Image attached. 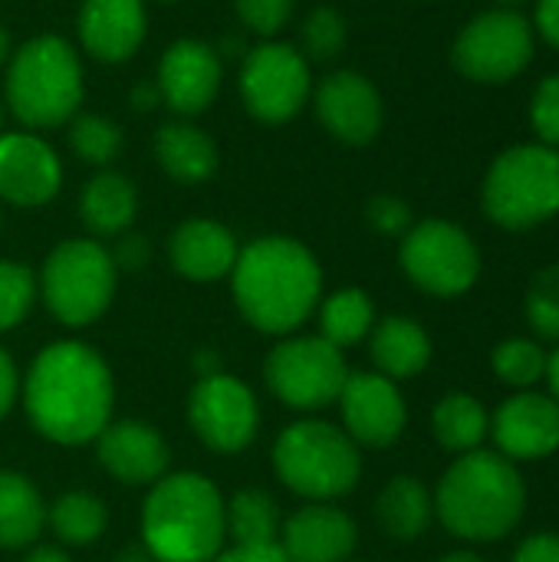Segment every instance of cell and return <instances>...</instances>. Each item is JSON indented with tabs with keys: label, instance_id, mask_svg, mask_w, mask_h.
Wrapping results in <instances>:
<instances>
[{
	"label": "cell",
	"instance_id": "45",
	"mask_svg": "<svg viewBox=\"0 0 559 562\" xmlns=\"http://www.w3.org/2000/svg\"><path fill=\"white\" fill-rule=\"evenodd\" d=\"M155 102H161L158 86H135V89H132V105H138V109H152Z\"/></svg>",
	"mask_w": 559,
	"mask_h": 562
},
{
	"label": "cell",
	"instance_id": "39",
	"mask_svg": "<svg viewBox=\"0 0 559 562\" xmlns=\"http://www.w3.org/2000/svg\"><path fill=\"white\" fill-rule=\"evenodd\" d=\"M369 224L385 234V237H399V234H409L412 227V207L402 201V198H392V194H379L369 201Z\"/></svg>",
	"mask_w": 559,
	"mask_h": 562
},
{
	"label": "cell",
	"instance_id": "29",
	"mask_svg": "<svg viewBox=\"0 0 559 562\" xmlns=\"http://www.w3.org/2000/svg\"><path fill=\"white\" fill-rule=\"evenodd\" d=\"M224 530L237 547H267L280 537L277 501L264 491H241L224 507Z\"/></svg>",
	"mask_w": 559,
	"mask_h": 562
},
{
	"label": "cell",
	"instance_id": "46",
	"mask_svg": "<svg viewBox=\"0 0 559 562\" xmlns=\"http://www.w3.org/2000/svg\"><path fill=\"white\" fill-rule=\"evenodd\" d=\"M23 562H69V557L63 550H56V547H40V550H33Z\"/></svg>",
	"mask_w": 559,
	"mask_h": 562
},
{
	"label": "cell",
	"instance_id": "35",
	"mask_svg": "<svg viewBox=\"0 0 559 562\" xmlns=\"http://www.w3.org/2000/svg\"><path fill=\"white\" fill-rule=\"evenodd\" d=\"M33 296H36L33 273L23 263L0 260V333L20 326L26 319Z\"/></svg>",
	"mask_w": 559,
	"mask_h": 562
},
{
	"label": "cell",
	"instance_id": "51",
	"mask_svg": "<svg viewBox=\"0 0 559 562\" xmlns=\"http://www.w3.org/2000/svg\"><path fill=\"white\" fill-rule=\"evenodd\" d=\"M0 125H3V109H0Z\"/></svg>",
	"mask_w": 559,
	"mask_h": 562
},
{
	"label": "cell",
	"instance_id": "21",
	"mask_svg": "<svg viewBox=\"0 0 559 562\" xmlns=\"http://www.w3.org/2000/svg\"><path fill=\"white\" fill-rule=\"evenodd\" d=\"M280 550L290 562H346L356 550V524L326 504L303 507L283 524Z\"/></svg>",
	"mask_w": 559,
	"mask_h": 562
},
{
	"label": "cell",
	"instance_id": "37",
	"mask_svg": "<svg viewBox=\"0 0 559 562\" xmlns=\"http://www.w3.org/2000/svg\"><path fill=\"white\" fill-rule=\"evenodd\" d=\"M530 125L540 135V145L559 148V72L547 76L530 99Z\"/></svg>",
	"mask_w": 559,
	"mask_h": 562
},
{
	"label": "cell",
	"instance_id": "10",
	"mask_svg": "<svg viewBox=\"0 0 559 562\" xmlns=\"http://www.w3.org/2000/svg\"><path fill=\"white\" fill-rule=\"evenodd\" d=\"M451 56L471 82H507L534 59V23L521 10H484L458 33Z\"/></svg>",
	"mask_w": 559,
	"mask_h": 562
},
{
	"label": "cell",
	"instance_id": "34",
	"mask_svg": "<svg viewBox=\"0 0 559 562\" xmlns=\"http://www.w3.org/2000/svg\"><path fill=\"white\" fill-rule=\"evenodd\" d=\"M527 323L537 336L559 342V263L537 270L527 290Z\"/></svg>",
	"mask_w": 559,
	"mask_h": 562
},
{
	"label": "cell",
	"instance_id": "50",
	"mask_svg": "<svg viewBox=\"0 0 559 562\" xmlns=\"http://www.w3.org/2000/svg\"><path fill=\"white\" fill-rule=\"evenodd\" d=\"M497 3H501V7H507V10H517V7H521L524 0H497Z\"/></svg>",
	"mask_w": 559,
	"mask_h": 562
},
{
	"label": "cell",
	"instance_id": "33",
	"mask_svg": "<svg viewBox=\"0 0 559 562\" xmlns=\"http://www.w3.org/2000/svg\"><path fill=\"white\" fill-rule=\"evenodd\" d=\"M72 151L89 165H109L122 151V128L102 115H76L69 125Z\"/></svg>",
	"mask_w": 559,
	"mask_h": 562
},
{
	"label": "cell",
	"instance_id": "2",
	"mask_svg": "<svg viewBox=\"0 0 559 562\" xmlns=\"http://www.w3.org/2000/svg\"><path fill=\"white\" fill-rule=\"evenodd\" d=\"M237 310L260 333H293L320 303L323 273L313 254L290 237H260L231 270Z\"/></svg>",
	"mask_w": 559,
	"mask_h": 562
},
{
	"label": "cell",
	"instance_id": "42",
	"mask_svg": "<svg viewBox=\"0 0 559 562\" xmlns=\"http://www.w3.org/2000/svg\"><path fill=\"white\" fill-rule=\"evenodd\" d=\"M214 562H290V557L280 550V543H267V547H234L231 553H221Z\"/></svg>",
	"mask_w": 559,
	"mask_h": 562
},
{
	"label": "cell",
	"instance_id": "26",
	"mask_svg": "<svg viewBox=\"0 0 559 562\" xmlns=\"http://www.w3.org/2000/svg\"><path fill=\"white\" fill-rule=\"evenodd\" d=\"M135 211H138V194L128 184V178H122L119 171H102L82 188L79 214L92 234L102 237L122 234L135 221Z\"/></svg>",
	"mask_w": 559,
	"mask_h": 562
},
{
	"label": "cell",
	"instance_id": "11",
	"mask_svg": "<svg viewBox=\"0 0 559 562\" xmlns=\"http://www.w3.org/2000/svg\"><path fill=\"white\" fill-rule=\"evenodd\" d=\"M270 392L297 412H313L339 402V392L349 379L343 349L323 336H303L280 342L264 366Z\"/></svg>",
	"mask_w": 559,
	"mask_h": 562
},
{
	"label": "cell",
	"instance_id": "7",
	"mask_svg": "<svg viewBox=\"0 0 559 562\" xmlns=\"http://www.w3.org/2000/svg\"><path fill=\"white\" fill-rule=\"evenodd\" d=\"M280 481L310 501H333L359 484L362 458L356 441L329 422H297L273 445Z\"/></svg>",
	"mask_w": 559,
	"mask_h": 562
},
{
	"label": "cell",
	"instance_id": "18",
	"mask_svg": "<svg viewBox=\"0 0 559 562\" xmlns=\"http://www.w3.org/2000/svg\"><path fill=\"white\" fill-rule=\"evenodd\" d=\"M63 184L56 151L26 132L0 135V198L16 207L46 204Z\"/></svg>",
	"mask_w": 559,
	"mask_h": 562
},
{
	"label": "cell",
	"instance_id": "32",
	"mask_svg": "<svg viewBox=\"0 0 559 562\" xmlns=\"http://www.w3.org/2000/svg\"><path fill=\"white\" fill-rule=\"evenodd\" d=\"M547 352H544V346L540 342H534V339H504L497 349H494V356H491V366H494V372H497V379L504 382V385H511V389H517V392H527V389H534L540 379H547Z\"/></svg>",
	"mask_w": 559,
	"mask_h": 562
},
{
	"label": "cell",
	"instance_id": "47",
	"mask_svg": "<svg viewBox=\"0 0 559 562\" xmlns=\"http://www.w3.org/2000/svg\"><path fill=\"white\" fill-rule=\"evenodd\" d=\"M547 382H550V398L559 405V349L547 359Z\"/></svg>",
	"mask_w": 559,
	"mask_h": 562
},
{
	"label": "cell",
	"instance_id": "14",
	"mask_svg": "<svg viewBox=\"0 0 559 562\" xmlns=\"http://www.w3.org/2000/svg\"><path fill=\"white\" fill-rule=\"evenodd\" d=\"M346 435L356 445L389 448L405 431V398L392 379L379 372H353L339 392Z\"/></svg>",
	"mask_w": 559,
	"mask_h": 562
},
{
	"label": "cell",
	"instance_id": "43",
	"mask_svg": "<svg viewBox=\"0 0 559 562\" xmlns=\"http://www.w3.org/2000/svg\"><path fill=\"white\" fill-rule=\"evenodd\" d=\"M534 30H537L554 49H559V0H537Z\"/></svg>",
	"mask_w": 559,
	"mask_h": 562
},
{
	"label": "cell",
	"instance_id": "22",
	"mask_svg": "<svg viewBox=\"0 0 559 562\" xmlns=\"http://www.w3.org/2000/svg\"><path fill=\"white\" fill-rule=\"evenodd\" d=\"M237 254L241 250H237L234 234L224 224L204 221V217L178 224L168 240V257H171L175 270L198 283L227 277L237 263Z\"/></svg>",
	"mask_w": 559,
	"mask_h": 562
},
{
	"label": "cell",
	"instance_id": "1",
	"mask_svg": "<svg viewBox=\"0 0 559 562\" xmlns=\"http://www.w3.org/2000/svg\"><path fill=\"white\" fill-rule=\"evenodd\" d=\"M26 415L56 445H82L102 435L112 412V372L82 342L46 346L26 379Z\"/></svg>",
	"mask_w": 559,
	"mask_h": 562
},
{
	"label": "cell",
	"instance_id": "27",
	"mask_svg": "<svg viewBox=\"0 0 559 562\" xmlns=\"http://www.w3.org/2000/svg\"><path fill=\"white\" fill-rule=\"evenodd\" d=\"M46 524V507L40 491L13 471H0V547H30Z\"/></svg>",
	"mask_w": 559,
	"mask_h": 562
},
{
	"label": "cell",
	"instance_id": "28",
	"mask_svg": "<svg viewBox=\"0 0 559 562\" xmlns=\"http://www.w3.org/2000/svg\"><path fill=\"white\" fill-rule=\"evenodd\" d=\"M432 431H435V438H438L441 448L458 451V454H468V451H478V445L488 438L491 418H488V408L474 395L451 392V395H445L435 405V412H432Z\"/></svg>",
	"mask_w": 559,
	"mask_h": 562
},
{
	"label": "cell",
	"instance_id": "20",
	"mask_svg": "<svg viewBox=\"0 0 559 562\" xmlns=\"http://www.w3.org/2000/svg\"><path fill=\"white\" fill-rule=\"evenodd\" d=\"M148 30L142 0H86L79 10V40L82 49L102 63L128 59Z\"/></svg>",
	"mask_w": 559,
	"mask_h": 562
},
{
	"label": "cell",
	"instance_id": "6",
	"mask_svg": "<svg viewBox=\"0 0 559 562\" xmlns=\"http://www.w3.org/2000/svg\"><path fill=\"white\" fill-rule=\"evenodd\" d=\"M484 214L504 231H530L559 214V148L514 145L491 165L481 188Z\"/></svg>",
	"mask_w": 559,
	"mask_h": 562
},
{
	"label": "cell",
	"instance_id": "17",
	"mask_svg": "<svg viewBox=\"0 0 559 562\" xmlns=\"http://www.w3.org/2000/svg\"><path fill=\"white\" fill-rule=\"evenodd\" d=\"M158 95L181 115L204 112L221 89V59L204 40H175L158 63Z\"/></svg>",
	"mask_w": 559,
	"mask_h": 562
},
{
	"label": "cell",
	"instance_id": "41",
	"mask_svg": "<svg viewBox=\"0 0 559 562\" xmlns=\"http://www.w3.org/2000/svg\"><path fill=\"white\" fill-rule=\"evenodd\" d=\"M148 254H152L148 240H145L142 234H128V237H122V240H119V247H115L112 260H115V267L135 270V267H145Z\"/></svg>",
	"mask_w": 559,
	"mask_h": 562
},
{
	"label": "cell",
	"instance_id": "36",
	"mask_svg": "<svg viewBox=\"0 0 559 562\" xmlns=\"http://www.w3.org/2000/svg\"><path fill=\"white\" fill-rule=\"evenodd\" d=\"M346 43V20L333 7H316L303 23V46L313 59H333Z\"/></svg>",
	"mask_w": 559,
	"mask_h": 562
},
{
	"label": "cell",
	"instance_id": "40",
	"mask_svg": "<svg viewBox=\"0 0 559 562\" xmlns=\"http://www.w3.org/2000/svg\"><path fill=\"white\" fill-rule=\"evenodd\" d=\"M511 562H559V533H534L527 537Z\"/></svg>",
	"mask_w": 559,
	"mask_h": 562
},
{
	"label": "cell",
	"instance_id": "12",
	"mask_svg": "<svg viewBox=\"0 0 559 562\" xmlns=\"http://www.w3.org/2000/svg\"><path fill=\"white\" fill-rule=\"evenodd\" d=\"M310 66L290 43H260L244 56L241 95L254 119L280 125L293 119L310 99Z\"/></svg>",
	"mask_w": 559,
	"mask_h": 562
},
{
	"label": "cell",
	"instance_id": "15",
	"mask_svg": "<svg viewBox=\"0 0 559 562\" xmlns=\"http://www.w3.org/2000/svg\"><path fill=\"white\" fill-rule=\"evenodd\" d=\"M497 454L507 461H540L559 451V405L540 392H517L491 418Z\"/></svg>",
	"mask_w": 559,
	"mask_h": 562
},
{
	"label": "cell",
	"instance_id": "30",
	"mask_svg": "<svg viewBox=\"0 0 559 562\" xmlns=\"http://www.w3.org/2000/svg\"><path fill=\"white\" fill-rule=\"evenodd\" d=\"M46 520L63 543L89 547L102 537L109 514H105V504L99 497H92L86 491H69L46 510Z\"/></svg>",
	"mask_w": 559,
	"mask_h": 562
},
{
	"label": "cell",
	"instance_id": "31",
	"mask_svg": "<svg viewBox=\"0 0 559 562\" xmlns=\"http://www.w3.org/2000/svg\"><path fill=\"white\" fill-rule=\"evenodd\" d=\"M372 319H376V310H372L369 293L339 290L323 303V313H320L323 339L333 342L336 349H346L372 329Z\"/></svg>",
	"mask_w": 559,
	"mask_h": 562
},
{
	"label": "cell",
	"instance_id": "24",
	"mask_svg": "<svg viewBox=\"0 0 559 562\" xmlns=\"http://www.w3.org/2000/svg\"><path fill=\"white\" fill-rule=\"evenodd\" d=\"M155 158L181 184H201L217 168L214 142L185 122H168L155 132Z\"/></svg>",
	"mask_w": 559,
	"mask_h": 562
},
{
	"label": "cell",
	"instance_id": "3",
	"mask_svg": "<svg viewBox=\"0 0 559 562\" xmlns=\"http://www.w3.org/2000/svg\"><path fill=\"white\" fill-rule=\"evenodd\" d=\"M527 487L514 461L494 451L461 454L441 477L435 494L438 520L461 540H504L524 517Z\"/></svg>",
	"mask_w": 559,
	"mask_h": 562
},
{
	"label": "cell",
	"instance_id": "13",
	"mask_svg": "<svg viewBox=\"0 0 559 562\" xmlns=\"http://www.w3.org/2000/svg\"><path fill=\"white\" fill-rule=\"evenodd\" d=\"M188 418L194 435L211 451L234 454L247 448L257 435V398L244 382L214 372L194 385L188 402Z\"/></svg>",
	"mask_w": 559,
	"mask_h": 562
},
{
	"label": "cell",
	"instance_id": "16",
	"mask_svg": "<svg viewBox=\"0 0 559 562\" xmlns=\"http://www.w3.org/2000/svg\"><path fill=\"white\" fill-rule=\"evenodd\" d=\"M316 115L329 135L346 145H366L382 128V99L379 89L353 69L326 76L316 89Z\"/></svg>",
	"mask_w": 559,
	"mask_h": 562
},
{
	"label": "cell",
	"instance_id": "49",
	"mask_svg": "<svg viewBox=\"0 0 559 562\" xmlns=\"http://www.w3.org/2000/svg\"><path fill=\"white\" fill-rule=\"evenodd\" d=\"M7 56H10V40H7V30L0 26V66H3Z\"/></svg>",
	"mask_w": 559,
	"mask_h": 562
},
{
	"label": "cell",
	"instance_id": "38",
	"mask_svg": "<svg viewBox=\"0 0 559 562\" xmlns=\"http://www.w3.org/2000/svg\"><path fill=\"white\" fill-rule=\"evenodd\" d=\"M241 23L260 36H273L283 30V23L293 13V0H234Z\"/></svg>",
	"mask_w": 559,
	"mask_h": 562
},
{
	"label": "cell",
	"instance_id": "48",
	"mask_svg": "<svg viewBox=\"0 0 559 562\" xmlns=\"http://www.w3.org/2000/svg\"><path fill=\"white\" fill-rule=\"evenodd\" d=\"M441 562H484V560H481L478 553H465V550H461V553H451V557H445Z\"/></svg>",
	"mask_w": 559,
	"mask_h": 562
},
{
	"label": "cell",
	"instance_id": "23",
	"mask_svg": "<svg viewBox=\"0 0 559 562\" xmlns=\"http://www.w3.org/2000/svg\"><path fill=\"white\" fill-rule=\"evenodd\" d=\"M372 359L385 379H412L432 362L428 333L409 316H389L372 333Z\"/></svg>",
	"mask_w": 559,
	"mask_h": 562
},
{
	"label": "cell",
	"instance_id": "44",
	"mask_svg": "<svg viewBox=\"0 0 559 562\" xmlns=\"http://www.w3.org/2000/svg\"><path fill=\"white\" fill-rule=\"evenodd\" d=\"M16 398V369H13V359L0 349V418L10 412Z\"/></svg>",
	"mask_w": 559,
	"mask_h": 562
},
{
	"label": "cell",
	"instance_id": "8",
	"mask_svg": "<svg viewBox=\"0 0 559 562\" xmlns=\"http://www.w3.org/2000/svg\"><path fill=\"white\" fill-rule=\"evenodd\" d=\"M115 270L112 254L96 240L59 244L40 273L46 310L66 326H89L112 303Z\"/></svg>",
	"mask_w": 559,
	"mask_h": 562
},
{
	"label": "cell",
	"instance_id": "9",
	"mask_svg": "<svg viewBox=\"0 0 559 562\" xmlns=\"http://www.w3.org/2000/svg\"><path fill=\"white\" fill-rule=\"evenodd\" d=\"M405 277L432 296H461L478 283L481 254L474 240L451 221L432 217L402 237L399 250Z\"/></svg>",
	"mask_w": 559,
	"mask_h": 562
},
{
	"label": "cell",
	"instance_id": "5",
	"mask_svg": "<svg viewBox=\"0 0 559 562\" xmlns=\"http://www.w3.org/2000/svg\"><path fill=\"white\" fill-rule=\"evenodd\" d=\"M10 112L30 128L69 122L82 102V66L63 36H36L23 43L7 69Z\"/></svg>",
	"mask_w": 559,
	"mask_h": 562
},
{
	"label": "cell",
	"instance_id": "4",
	"mask_svg": "<svg viewBox=\"0 0 559 562\" xmlns=\"http://www.w3.org/2000/svg\"><path fill=\"white\" fill-rule=\"evenodd\" d=\"M142 537L152 560L211 562L227 537L217 487L201 474L161 477L145 501Z\"/></svg>",
	"mask_w": 559,
	"mask_h": 562
},
{
	"label": "cell",
	"instance_id": "19",
	"mask_svg": "<svg viewBox=\"0 0 559 562\" xmlns=\"http://www.w3.org/2000/svg\"><path fill=\"white\" fill-rule=\"evenodd\" d=\"M99 441V464L122 484H155L168 468V445L145 422L105 425Z\"/></svg>",
	"mask_w": 559,
	"mask_h": 562
},
{
	"label": "cell",
	"instance_id": "25",
	"mask_svg": "<svg viewBox=\"0 0 559 562\" xmlns=\"http://www.w3.org/2000/svg\"><path fill=\"white\" fill-rule=\"evenodd\" d=\"M376 517H379V527L392 540L412 543L428 530L435 517V497L418 477H392L385 491L379 494Z\"/></svg>",
	"mask_w": 559,
	"mask_h": 562
}]
</instances>
